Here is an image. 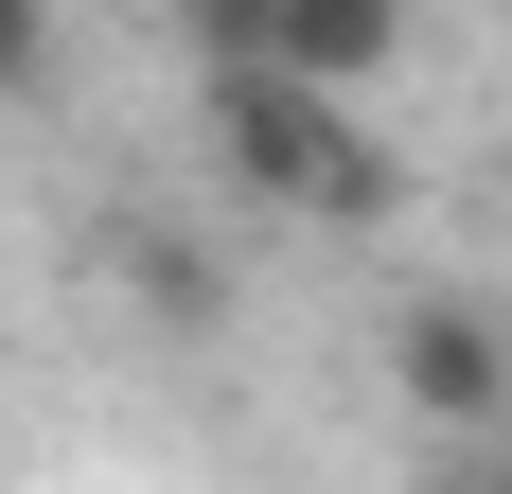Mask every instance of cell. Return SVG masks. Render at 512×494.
<instances>
[{"instance_id": "6da1fadb", "label": "cell", "mask_w": 512, "mask_h": 494, "mask_svg": "<svg viewBox=\"0 0 512 494\" xmlns=\"http://www.w3.org/2000/svg\"><path fill=\"white\" fill-rule=\"evenodd\" d=\"M195 124H212V177L265 195V212H301V230H389L407 212L389 142L336 89H301V71H195Z\"/></svg>"}, {"instance_id": "7a4b0ae2", "label": "cell", "mask_w": 512, "mask_h": 494, "mask_svg": "<svg viewBox=\"0 0 512 494\" xmlns=\"http://www.w3.org/2000/svg\"><path fill=\"white\" fill-rule=\"evenodd\" d=\"M389 406L424 442H512V300L495 283H424L389 318Z\"/></svg>"}, {"instance_id": "3957f363", "label": "cell", "mask_w": 512, "mask_h": 494, "mask_svg": "<svg viewBox=\"0 0 512 494\" xmlns=\"http://www.w3.org/2000/svg\"><path fill=\"white\" fill-rule=\"evenodd\" d=\"M265 71H301V89L371 106L407 71V0H265Z\"/></svg>"}, {"instance_id": "277c9868", "label": "cell", "mask_w": 512, "mask_h": 494, "mask_svg": "<svg viewBox=\"0 0 512 494\" xmlns=\"http://www.w3.org/2000/svg\"><path fill=\"white\" fill-rule=\"evenodd\" d=\"M124 283H142V318H177V336H195V318H230V265H212L195 230H124Z\"/></svg>"}, {"instance_id": "5b68a950", "label": "cell", "mask_w": 512, "mask_h": 494, "mask_svg": "<svg viewBox=\"0 0 512 494\" xmlns=\"http://www.w3.org/2000/svg\"><path fill=\"white\" fill-rule=\"evenodd\" d=\"M36 71H53V0H0V106H36Z\"/></svg>"}, {"instance_id": "8992f818", "label": "cell", "mask_w": 512, "mask_h": 494, "mask_svg": "<svg viewBox=\"0 0 512 494\" xmlns=\"http://www.w3.org/2000/svg\"><path fill=\"white\" fill-rule=\"evenodd\" d=\"M424 494H512V442H424Z\"/></svg>"}]
</instances>
